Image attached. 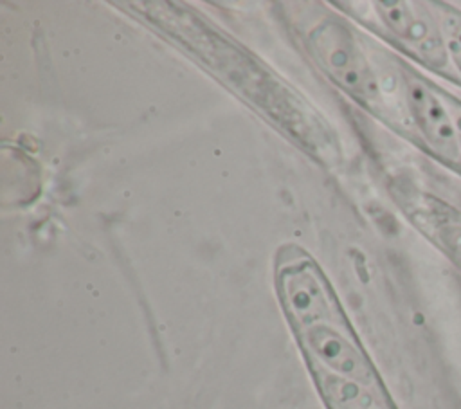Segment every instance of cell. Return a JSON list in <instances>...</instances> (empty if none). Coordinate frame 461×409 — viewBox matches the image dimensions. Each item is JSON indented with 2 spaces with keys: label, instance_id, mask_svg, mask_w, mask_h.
Listing matches in <instances>:
<instances>
[{
  "label": "cell",
  "instance_id": "7a4b0ae2",
  "mask_svg": "<svg viewBox=\"0 0 461 409\" xmlns=\"http://www.w3.org/2000/svg\"><path fill=\"white\" fill-rule=\"evenodd\" d=\"M294 330L310 368H319L369 389L382 391L376 371L351 333L344 315Z\"/></svg>",
  "mask_w": 461,
  "mask_h": 409
},
{
  "label": "cell",
  "instance_id": "9c48e42d",
  "mask_svg": "<svg viewBox=\"0 0 461 409\" xmlns=\"http://www.w3.org/2000/svg\"><path fill=\"white\" fill-rule=\"evenodd\" d=\"M454 121H456L457 137H459V148H461V110H456V112H454Z\"/></svg>",
  "mask_w": 461,
  "mask_h": 409
},
{
  "label": "cell",
  "instance_id": "8992f818",
  "mask_svg": "<svg viewBox=\"0 0 461 409\" xmlns=\"http://www.w3.org/2000/svg\"><path fill=\"white\" fill-rule=\"evenodd\" d=\"M405 101L411 117L430 150L441 159L459 164L461 148L454 114L443 105V101L421 81H405Z\"/></svg>",
  "mask_w": 461,
  "mask_h": 409
},
{
  "label": "cell",
  "instance_id": "3957f363",
  "mask_svg": "<svg viewBox=\"0 0 461 409\" xmlns=\"http://www.w3.org/2000/svg\"><path fill=\"white\" fill-rule=\"evenodd\" d=\"M308 45L330 77L355 99L366 105L380 99L376 76L344 23L321 22L308 34Z\"/></svg>",
  "mask_w": 461,
  "mask_h": 409
},
{
  "label": "cell",
  "instance_id": "ba28073f",
  "mask_svg": "<svg viewBox=\"0 0 461 409\" xmlns=\"http://www.w3.org/2000/svg\"><path fill=\"white\" fill-rule=\"evenodd\" d=\"M436 240L456 261L461 263V222H441L436 227Z\"/></svg>",
  "mask_w": 461,
  "mask_h": 409
},
{
  "label": "cell",
  "instance_id": "277c9868",
  "mask_svg": "<svg viewBox=\"0 0 461 409\" xmlns=\"http://www.w3.org/2000/svg\"><path fill=\"white\" fill-rule=\"evenodd\" d=\"M277 294L294 328L344 315L330 283L312 261L283 267L277 274Z\"/></svg>",
  "mask_w": 461,
  "mask_h": 409
},
{
  "label": "cell",
  "instance_id": "6da1fadb",
  "mask_svg": "<svg viewBox=\"0 0 461 409\" xmlns=\"http://www.w3.org/2000/svg\"><path fill=\"white\" fill-rule=\"evenodd\" d=\"M182 18H158V23L171 31V34L180 36L200 54L212 68L223 74L227 81L236 85L247 97L254 99L263 110L270 112L281 124L290 126L292 130L297 126L303 130L304 139H310L312 133L321 137L317 123L312 119V114L303 108L301 103L286 90L283 85L274 81L267 72L259 68L258 63L250 61L245 52L232 47V43L223 38L207 32L202 23H194L182 14Z\"/></svg>",
  "mask_w": 461,
  "mask_h": 409
},
{
  "label": "cell",
  "instance_id": "52a82bcc",
  "mask_svg": "<svg viewBox=\"0 0 461 409\" xmlns=\"http://www.w3.org/2000/svg\"><path fill=\"white\" fill-rule=\"evenodd\" d=\"M441 31L445 40V49L448 61L456 67V70L461 74V16L456 13L445 11L441 14Z\"/></svg>",
  "mask_w": 461,
  "mask_h": 409
},
{
  "label": "cell",
  "instance_id": "5b68a950",
  "mask_svg": "<svg viewBox=\"0 0 461 409\" xmlns=\"http://www.w3.org/2000/svg\"><path fill=\"white\" fill-rule=\"evenodd\" d=\"M384 25L421 61L434 68L448 63L441 25L423 7L411 2H378Z\"/></svg>",
  "mask_w": 461,
  "mask_h": 409
}]
</instances>
